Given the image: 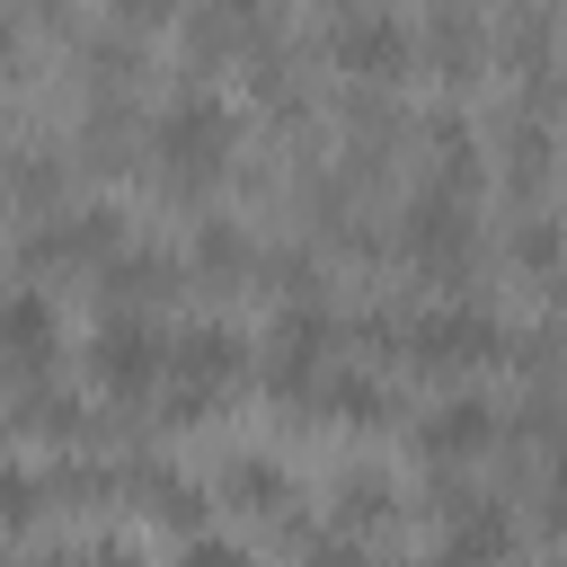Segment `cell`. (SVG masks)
I'll return each mask as SVG.
<instances>
[{"mask_svg": "<svg viewBox=\"0 0 567 567\" xmlns=\"http://www.w3.org/2000/svg\"><path fill=\"white\" fill-rule=\"evenodd\" d=\"M301 44L337 80H363V89H408V71H416V18L390 0H337V9L301 18Z\"/></svg>", "mask_w": 567, "mask_h": 567, "instance_id": "cell-3", "label": "cell"}, {"mask_svg": "<svg viewBox=\"0 0 567 567\" xmlns=\"http://www.w3.org/2000/svg\"><path fill=\"white\" fill-rule=\"evenodd\" d=\"M496 257H505L523 284L567 275V221H558V204H514L505 230H496Z\"/></svg>", "mask_w": 567, "mask_h": 567, "instance_id": "cell-19", "label": "cell"}, {"mask_svg": "<svg viewBox=\"0 0 567 567\" xmlns=\"http://www.w3.org/2000/svg\"><path fill=\"white\" fill-rule=\"evenodd\" d=\"M186 284H195V275H186L177 239H124V248L97 266V292H106V310H142V319H159V310H168Z\"/></svg>", "mask_w": 567, "mask_h": 567, "instance_id": "cell-12", "label": "cell"}, {"mask_svg": "<svg viewBox=\"0 0 567 567\" xmlns=\"http://www.w3.org/2000/svg\"><path fill=\"white\" fill-rule=\"evenodd\" d=\"M257 230L239 221V213H195V230L177 239V257H186V275L195 284H257Z\"/></svg>", "mask_w": 567, "mask_h": 567, "instance_id": "cell-18", "label": "cell"}, {"mask_svg": "<svg viewBox=\"0 0 567 567\" xmlns=\"http://www.w3.org/2000/svg\"><path fill=\"white\" fill-rule=\"evenodd\" d=\"M44 514H53V487H44V470H27V461H0V540H27Z\"/></svg>", "mask_w": 567, "mask_h": 567, "instance_id": "cell-21", "label": "cell"}, {"mask_svg": "<svg viewBox=\"0 0 567 567\" xmlns=\"http://www.w3.org/2000/svg\"><path fill=\"white\" fill-rule=\"evenodd\" d=\"M558 168H567V124H549V115H532V106L505 97L487 115V186L505 204H549Z\"/></svg>", "mask_w": 567, "mask_h": 567, "instance_id": "cell-6", "label": "cell"}, {"mask_svg": "<svg viewBox=\"0 0 567 567\" xmlns=\"http://www.w3.org/2000/svg\"><path fill=\"white\" fill-rule=\"evenodd\" d=\"M381 221H390V266H408V275H425V284H443V292H470V275H478V257H487V221H478L470 195L408 177Z\"/></svg>", "mask_w": 567, "mask_h": 567, "instance_id": "cell-2", "label": "cell"}, {"mask_svg": "<svg viewBox=\"0 0 567 567\" xmlns=\"http://www.w3.org/2000/svg\"><path fill=\"white\" fill-rule=\"evenodd\" d=\"M505 346H514V319H505L496 301H478V292H434V301H408L399 363H408V372H434V381L452 390V381L505 363Z\"/></svg>", "mask_w": 567, "mask_h": 567, "instance_id": "cell-4", "label": "cell"}, {"mask_svg": "<svg viewBox=\"0 0 567 567\" xmlns=\"http://www.w3.org/2000/svg\"><path fill=\"white\" fill-rule=\"evenodd\" d=\"M275 540H292V558H301V567H390V558H381V540H354V532L310 523V514H292Z\"/></svg>", "mask_w": 567, "mask_h": 567, "instance_id": "cell-20", "label": "cell"}, {"mask_svg": "<svg viewBox=\"0 0 567 567\" xmlns=\"http://www.w3.org/2000/svg\"><path fill=\"white\" fill-rule=\"evenodd\" d=\"M514 558H523V523L505 496H478L470 514L434 523V549H425V567H514Z\"/></svg>", "mask_w": 567, "mask_h": 567, "instance_id": "cell-16", "label": "cell"}, {"mask_svg": "<svg viewBox=\"0 0 567 567\" xmlns=\"http://www.w3.org/2000/svg\"><path fill=\"white\" fill-rule=\"evenodd\" d=\"M408 434H416L425 470H478L487 452H505V408H496V390L452 381V390H434V399L416 408Z\"/></svg>", "mask_w": 567, "mask_h": 567, "instance_id": "cell-8", "label": "cell"}, {"mask_svg": "<svg viewBox=\"0 0 567 567\" xmlns=\"http://www.w3.org/2000/svg\"><path fill=\"white\" fill-rule=\"evenodd\" d=\"M53 354H62V310L44 284H9L0 292V390H35L53 381Z\"/></svg>", "mask_w": 567, "mask_h": 567, "instance_id": "cell-11", "label": "cell"}, {"mask_svg": "<svg viewBox=\"0 0 567 567\" xmlns=\"http://www.w3.org/2000/svg\"><path fill=\"white\" fill-rule=\"evenodd\" d=\"M399 514H408V478H399L390 461H372V452H363V461H346V470L328 478V523H337V532L381 540Z\"/></svg>", "mask_w": 567, "mask_h": 567, "instance_id": "cell-15", "label": "cell"}, {"mask_svg": "<svg viewBox=\"0 0 567 567\" xmlns=\"http://www.w3.org/2000/svg\"><path fill=\"white\" fill-rule=\"evenodd\" d=\"M177 567H257L239 532H186L177 540Z\"/></svg>", "mask_w": 567, "mask_h": 567, "instance_id": "cell-22", "label": "cell"}, {"mask_svg": "<svg viewBox=\"0 0 567 567\" xmlns=\"http://www.w3.org/2000/svg\"><path fill=\"white\" fill-rule=\"evenodd\" d=\"M416 62L443 80V97H470V89L496 71V27H487V9L434 0V9L416 18Z\"/></svg>", "mask_w": 567, "mask_h": 567, "instance_id": "cell-9", "label": "cell"}, {"mask_svg": "<svg viewBox=\"0 0 567 567\" xmlns=\"http://www.w3.org/2000/svg\"><path fill=\"white\" fill-rule=\"evenodd\" d=\"M213 496L221 505H239L248 523H266V532H284L292 514H301V478L275 461V452H230L221 461V478H213Z\"/></svg>", "mask_w": 567, "mask_h": 567, "instance_id": "cell-17", "label": "cell"}, {"mask_svg": "<svg viewBox=\"0 0 567 567\" xmlns=\"http://www.w3.org/2000/svg\"><path fill=\"white\" fill-rule=\"evenodd\" d=\"M80 567H151V558H142V532L106 523V532H89V540H80Z\"/></svg>", "mask_w": 567, "mask_h": 567, "instance_id": "cell-23", "label": "cell"}, {"mask_svg": "<svg viewBox=\"0 0 567 567\" xmlns=\"http://www.w3.org/2000/svg\"><path fill=\"white\" fill-rule=\"evenodd\" d=\"M89 381L124 408L159 399L168 390V319H142V310H106L89 328Z\"/></svg>", "mask_w": 567, "mask_h": 567, "instance_id": "cell-7", "label": "cell"}, {"mask_svg": "<svg viewBox=\"0 0 567 567\" xmlns=\"http://www.w3.org/2000/svg\"><path fill=\"white\" fill-rule=\"evenodd\" d=\"M239 372H257V337H248L230 310H195V319L168 328V381H177V390L221 399Z\"/></svg>", "mask_w": 567, "mask_h": 567, "instance_id": "cell-10", "label": "cell"}, {"mask_svg": "<svg viewBox=\"0 0 567 567\" xmlns=\"http://www.w3.org/2000/svg\"><path fill=\"white\" fill-rule=\"evenodd\" d=\"M124 505H142L151 523H168L177 540L186 532H213V478H195V470H177L159 452H133L124 461Z\"/></svg>", "mask_w": 567, "mask_h": 567, "instance_id": "cell-14", "label": "cell"}, {"mask_svg": "<svg viewBox=\"0 0 567 567\" xmlns=\"http://www.w3.org/2000/svg\"><path fill=\"white\" fill-rule=\"evenodd\" d=\"M310 416H328V425H363V434H381V425H399L408 408H399V381L381 372V363H354V354H337L319 381H310V399H301Z\"/></svg>", "mask_w": 567, "mask_h": 567, "instance_id": "cell-13", "label": "cell"}, {"mask_svg": "<svg viewBox=\"0 0 567 567\" xmlns=\"http://www.w3.org/2000/svg\"><path fill=\"white\" fill-rule=\"evenodd\" d=\"M124 239H133L124 230V204L115 195H80V204H53V213H27L18 221V266H27V284H44V275L106 266Z\"/></svg>", "mask_w": 567, "mask_h": 567, "instance_id": "cell-5", "label": "cell"}, {"mask_svg": "<svg viewBox=\"0 0 567 567\" xmlns=\"http://www.w3.org/2000/svg\"><path fill=\"white\" fill-rule=\"evenodd\" d=\"M239 133H248L239 97H230L221 80H204V71H177V80L151 97L142 159H151V177H159L168 195L204 204V195H213V186L239 168Z\"/></svg>", "mask_w": 567, "mask_h": 567, "instance_id": "cell-1", "label": "cell"}]
</instances>
